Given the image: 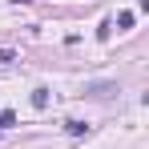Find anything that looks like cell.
Instances as JSON below:
<instances>
[{
  "instance_id": "cell-1",
  "label": "cell",
  "mask_w": 149,
  "mask_h": 149,
  "mask_svg": "<svg viewBox=\"0 0 149 149\" xmlns=\"http://www.w3.org/2000/svg\"><path fill=\"white\" fill-rule=\"evenodd\" d=\"M65 133H69V137H85L89 125H85V121H65Z\"/></svg>"
},
{
  "instance_id": "cell-2",
  "label": "cell",
  "mask_w": 149,
  "mask_h": 149,
  "mask_svg": "<svg viewBox=\"0 0 149 149\" xmlns=\"http://www.w3.org/2000/svg\"><path fill=\"white\" fill-rule=\"evenodd\" d=\"M32 109H49V89H32Z\"/></svg>"
},
{
  "instance_id": "cell-3",
  "label": "cell",
  "mask_w": 149,
  "mask_h": 149,
  "mask_svg": "<svg viewBox=\"0 0 149 149\" xmlns=\"http://www.w3.org/2000/svg\"><path fill=\"white\" fill-rule=\"evenodd\" d=\"M12 125H16V113L4 109V113H0V129H12Z\"/></svg>"
},
{
  "instance_id": "cell-4",
  "label": "cell",
  "mask_w": 149,
  "mask_h": 149,
  "mask_svg": "<svg viewBox=\"0 0 149 149\" xmlns=\"http://www.w3.org/2000/svg\"><path fill=\"white\" fill-rule=\"evenodd\" d=\"M117 28H121V32H125V28H133V12H121V16H117Z\"/></svg>"
},
{
  "instance_id": "cell-5",
  "label": "cell",
  "mask_w": 149,
  "mask_h": 149,
  "mask_svg": "<svg viewBox=\"0 0 149 149\" xmlns=\"http://www.w3.org/2000/svg\"><path fill=\"white\" fill-rule=\"evenodd\" d=\"M109 32H113V20H101V28H97V36H101V40H109Z\"/></svg>"
},
{
  "instance_id": "cell-6",
  "label": "cell",
  "mask_w": 149,
  "mask_h": 149,
  "mask_svg": "<svg viewBox=\"0 0 149 149\" xmlns=\"http://www.w3.org/2000/svg\"><path fill=\"white\" fill-rule=\"evenodd\" d=\"M12 61H16V52H12V49H0V65H12Z\"/></svg>"
},
{
  "instance_id": "cell-7",
  "label": "cell",
  "mask_w": 149,
  "mask_h": 149,
  "mask_svg": "<svg viewBox=\"0 0 149 149\" xmlns=\"http://www.w3.org/2000/svg\"><path fill=\"white\" fill-rule=\"evenodd\" d=\"M16 4H28V0H16Z\"/></svg>"
}]
</instances>
